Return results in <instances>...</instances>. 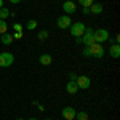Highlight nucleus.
<instances>
[{
    "label": "nucleus",
    "instance_id": "1",
    "mask_svg": "<svg viewBox=\"0 0 120 120\" xmlns=\"http://www.w3.org/2000/svg\"><path fill=\"white\" fill-rule=\"evenodd\" d=\"M93 37H94V43H102L109 40V32L106 29H98V30H93Z\"/></svg>",
    "mask_w": 120,
    "mask_h": 120
},
{
    "label": "nucleus",
    "instance_id": "2",
    "mask_svg": "<svg viewBox=\"0 0 120 120\" xmlns=\"http://www.w3.org/2000/svg\"><path fill=\"white\" fill-rule=\"evenodd\" d=\"M13 63H15V56L11 53H8V51L0 53V67H10Z\"/></svg>",
    "mask_w": 120,
    "mask_h": 120
},
{
    "label": "nucleus",
    "instance_id": "3",
    "mask_svg": "<svg viewBox=\"0 0 120 120\" xmlns=\"http://www.w3.org/2000/svg\"><path fill=\"white\" fill-rule=\"evenodd\" d=\"M71 35L72 37H82L83 32H85V24L83 22H74V24H71Z\"/></svg>",
    "mask_w": 120,
    "mask_h": 120
},
{
    "label": "nucleus",
    "instance_id": "4",
    "mask_svg": "<svg viewBox=\"0 0 120 120\" xmlns=\"http://www.w3.org/2000/svg\"><path fill=\"white\" fill-rule=\"evenodd\" d=\"M82 43L85 46H91L93 43H94V37H93V29H90V27H86L85 29V32H83V35L82 37Z\"/></svg>",
    "mask_w": 120,
    "mask_h": 120
},
{
    "label": "nucleus",
    "instance_id": "5",
    "mask_svg": "<svg viewBox=\"0 0 120 120\" xmlns=\"http://www.w3.org/2000/svg\"><path fill=\"white\" fill-rule=\"evenodd\" d=\"M77 86H79V90H86V88H90V85H91V79L90 77H86V75H79L77 77Z\"/></svg>",
    "mask_w": 120,
    "mask_h": 120
},
{
    "label": "nucleus",
    "instance_id": "6",
    "mask_svg": "<svg viewBox=\"0 0 120 120\" xmlns=\"http://www.w3.org/2000/svg\"><path fill=\"white\" fill-rule=\"evenodd\" d=\"M56 24H58V27H59V29H69V27H71V24H72V19H71L69 15H63V16L58 18Z\"/></svg>",
    "mask_w": 120,
    "mask_h": 120
},
{
    "label": "nucleus",
    "instance_id": "7",
    "mask_svg": "<svg viewBox=\"0 0 120 120\" xmlns=\"http://www.w3.org/2000/svg\"><path fill=\"white\" fill-rule=\"evenodd\" d=\"M88 48H90V51H91V56H93V58L101 59L102 56H104V48L101 46V43H93V45L88 46Z\"/></svg>",
    "mask_w": 120,
    "mask_h": 120
},
{
    "label": "nucleus",
    "instance_id": "8",
    "mask_svg": "<svg viewBox=\"0 0 120 120\" xmlns=\"http://www.w3.org/2000/svg\"><path fill=\"white\" fill-rule=\"evenodd\" d=\"M63 10H64L66 15H74L75 10H77V5H75V2H72V0H66L64 3H63Z\"/></svg>",
    "mask_w": 120,
    "mask_h": 120
},
{
    "label": "nucleus",
    "instance_id": "9",
    "mask_svg": "<svg viewBox=\"0 0 120 120\" xmlns=\"http://www.w3.org/2000/svg\"><path fill=\"white\" fill-rule=\"evenodd\" d=\"M75 114H77V111H75L74 107H64L63 112H61L63 119H66V120H74L75 119Z\"/></svg>",
    "mask_w": 120,
    "mask_h": 120
},
{
    "label": "nucleus",
    "instance_id": "10",
    "mask_svg": "<svg viewBox=\"0 0 120 120\" xmlns=\"http://www.w3.org/2000/svg\"><path fill=\"white\" fill-rule=\"evenodd\" d=\"M109 55H111V58H114V59H119L120 58V45L119 43L111 45V48H109Z\"/></svg>",
    "mask_w": 120,
    "mask_h": 120
},
{
    "label": "nucleus",
    "instance_id": "11",
    "mask_svg": "<svg viewBox=\"0 0 120 120\" xmlns=\"http://www.w3.org/2000/svg\"><path fill=\"white\" fill-rule=\"evenodd\" d=\"M38 63L42 66H50L53 63V58H51V55H48V53H43V55H40V58H38Z\"/></svg>",
    "mask_w": 120,
    "mask_h": 120
},
{
    "label": "nucleus",
    "instance_id": "12",
    "mask_svg": "<svg viewBox=\"0 0 120 120\" xmlns=\"http://www.w3.org/2000/svg\"><path fill=\"white\" fill-rule=\"evenodd\" d=\"M66 91L69 93V94H75V93L79 91V86H77V83L75 82H67V85H66Z\"/></svg>",
    "mask_w": 120,
    "mask_h": 120
},
{
    "label": "nucleus",
    "instance_id": "13",
    "mask_svg": "<svg viewBox=\"0 0 120 120\" xmlns=\"http://www.w3.org/2000/svg\"><path fill=\"white\" fill-rule=\"evenodd\" d=\"M102 11H104V8H102L101 3H93L90 7V13H93V15H101Z\"/></svg>",
    "mask_w": 120,
    "mask_h": 120
},
{
    "label": "nucleus",
    "instance_id": "14",
    "mask_svg": "<svg viewBox=\"0 0 120 120\" xmlns=\"http://www.w3.org/2000/svg\"><path fill=\"white\" fill-rule=\"evenodd\" d=\"M0 40H2V43L3 45H10L15 38H13V35L11 34H8V32H5V34H2V37H0Z\"/></svg>",
    "mask_w": 120,
    "mask_h": 120
},
{
    "label": "nucleus",
    "instance_id": "15",
    "mask_svg": "<svg viewBox=\"0 0 120 120\" xmlns=\"http://www.w3.org/2000/svg\"><path fill=\"white\" fill-rule=\"evenodd\" d=\"M8 32V24L5 22V19H0V35Z\"/></svg>",
    "mask_w": 120,
    "mask_h": 120
},
{
    "label": "nucleus",
    "instance_id": "16",
    "mask_svg": "<svg viewBox=\"0 0 120 120\" xmlns=\"http://www.w3.org/2000/svg\"><path fill=\"white\" fill-rule=\"evenodd\" d=\"M79 3L82 5V8H90L94 2H93V0H79Z\"/></svg>",
    "mask_w": 120,
    "mask_h": 120
},
{
    "label": "nucleus",
    "instance_id": "17",
    "mask_svg": "<svg viewBox=\"0 0 120 120\" xmlns=\"http://www.w3.org/2000/svg\"><path fill=\"white\" fill-rule=\"evenodd\" d=\"M37 21H35V19H30V21H27V24H26V27L29 29V30H34V29L37 27Z\"/></svg>",
    "mask_w": 120,
    "mask_h": 120
},
{
    "label": "nucleus",
    "instance_id": "18",
    "mask_svg": "<svg viewBox=\"0 0 120 120\" xmlns=\"http://www.w3.org/2000/svg\"><path fill=\"white\" fill-rule=\"evenodd\" d=\"M75 119L77 120H88V114L86 112H77L75 114Z\"/></svg>",
    "mask_w": 120,
    "mask_h": 120
},
{
    "label": "nucleus",
    "instance_id": "19",
    "mask_svg": "<svg viewBox=\"0 0 120 120\" xmlns=\"http://www.w3.org/2000/svg\"><path fill=\"white\" fill-rule=\"evenodd\" d=\"M10 16L8 8H0V19H7Z\"/></svg>",
    "mask_w": 120,
    "mask_h": 120
},
{
    "label": "nucleus",
    "instance_id": "20",
    "mask_svg": "<svg viewBox=\"0 0 120 120\" xmlns=\"http://www.w3.org/2000/svg\"><path fill=\"white\" fill-rule=\"evenodd\" d=\"M37 38L38 40H46V38H48V32H46V30H40L38 35H37Z\"/></svg>",
    "mask_w": 120,
    "mask_h": 120
},
{
    "label": "nucleus",
    "instance_id": "21",
    "mask_svg": "<svg viewBox=\"0 0 120 120\" xmlns=\"http://www.w3.org/2000/svg\"><path fill=\"white\" fill-rule=\"evenodd\" d=\"M83 56H86V58H91V51H90V48H88V46H85V48H83Z\"/></svg>",
    "mask_w": 120,
    "mask_h": 120
},
{
    "label": "nucleus",
    "instance_id": "22",
    "mask_svg": "<svg viewBox=\"0 0 120 120\" xmlns=\"http://www.w3.org/2000/svg\"><path fill=\"white\" fill-rule=\"evenodd\" d=\"M77 77H79V75L75 74V72H71V74H69V80H71V82H75Z\"/></svg>",
    "mask_w": 120,
    "mask_h": 120
},
{
    "label": "nucleus",
    "instance_id": "23",
    "mask_svg": "<svg viewBox=\"0 0 120 120\" xmlns=\"http://www.w3.org/2000/svg\"><path fill=\"white\" fill-rule=\"evenodd\" d=\"M13 27H15V30H16V32H22V26H21V24H15Z\"/></svg>",
    "mask_w": 120,
    "mask_h": 120
},
{
    "label": "nucleus",
    "instance_id": "24",
    "mask_svg": "<svg viewBox=\"0 0 120 120\" xmlns=\"http://www.w3.org/2000/svg\"><path fill=\"white\" fill-rule=\"evenodd\" d=\"M11 35H13V38H22V32H15Z\"/></svg>",
    "mask_w": 120,
    "mask_h": 120
},
{
    "label": "nucleus",
    "instance_id": "25",
    "mask_svg": "<svg viewBox=\"0 0 120 120\" xmlns=\"http://www.w3.org/2000/svg\"><path fill=\"white\" fill-rule=\"evenodd\" d=\"M82 13H83V15H90V8H83Z\"/></svg>",
    "mask_w": 120,
    "mask_h": 120
},
{
    "label": "nucleus",
    "instance_id": "26",
    "mask_svg": "<svg viewBox=\"0 0 120 120\" xmlns=\"http://www.w3.org/2000/svg\"><path fill=\"white\" fill-rule=\"evenodd\" d=\"M10 3H13V5H16V3H19V2H21V0H8Z\"/></svg>",
    "mask_w": 120,
    "mask_h": 120
},
{
    "label": "nucleus",
    "instance_id": "27",
    "mask_svg": "<svg viewBox=\"0 0 120 120\" xmlns=\"http://www.w3.org/2000/svg\"><path fill=\"white\" fill-rule=\"evenodd\" d=\"M75 43H82V38H80V37H75Z\"/></svg>",
    "mask_w": 120,
    "mask_h": 120
},
{
    "label": "nucleus",
    "instance_id": "28",
    "mask_svg": "<svg viewBox=\"0 0 120 120\" xmlns=\"http://www.w3.org/2000/svg\"><path fill=\"white\" fill-rule=\"evenodd\" d=\"M0 8H3V0H0Z\"/></svg>",
    "mask_w": 120,
    "mask_h": 120
},
{
    "label": "nucleus",
    "instance_id": "29",
    "mask_svg": "<svg viewBox=\"0 0 120 120\" xmlns=\"http://www.w3.org/2000/svg\"><path fill=\"white\" fill-rule=\"evenodd\" d=\"M29 120H37V119H34V117H32V119H29Z\"/></svg>",
    "mask_w": 120,
    "mask_h": 120
},
{
    "label": "nucleus",
    "instance_id": "30",
    "mask_svg": "<svg viewBox=\"0 0 120 120\" xmlns=\"http://www.w3.org/2000/svg\"><path fill=\"white\" fill-rule=\"evenodd\" d=\"M16 120H24V119H16Z\"/></svg>",
    "mask_w": 120,
    "mask_h": 120
},
{
    "label": "nucleus",
    "instance_id": "31",
    "mask_svg": "<svg viewBox=\"0 0 120 120\" xmlns=\"http://www.w3.org/2000/svg\"><path fill=\"white\" fill-rule=\"evenodd\" d=\"M45 120H53V119H45Z\"/></svg>",
    "mask_w": 120,
    "mask_h": 120
}]
</instances>
